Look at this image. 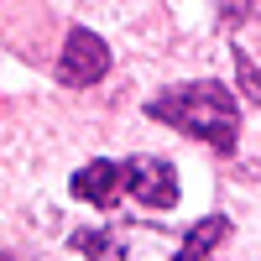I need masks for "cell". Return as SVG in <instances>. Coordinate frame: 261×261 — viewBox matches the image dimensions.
Wrapping results in <instances>:
<instances>
[{"label": "cell", "instance_id": "3", "mask_svg": "<svg viewBox=\"0 0 261 261\" xmlns=\"http://www.w3.org/2000/svg\"><path fill=\"white\" fill-rule=\"evenodd\" d=\"M120 193H130L146 209H172L178 204V172L162 157H125L120 162Z\"/></svg>", "mask_w": 261, "mask_h": 261}, {"label": "cell", "instance_id": "7", "mask_svg": "<svg viewBox=\"0 0 261 261\" xmlns=\"http://www.w3.org/2000/svg\"><path fill=\"white\" fill-rule=\"evenodd\" d=\"M235 79H241V89H246V99L261 110V68L246 58V53H235Z\"/></svg>", "mask_w": 261, "mask_h": 261}, {"label": "cell", "instance_id": "4", "mask_svg": "<svg viewBox=\"0 0 261 261\" xmlns=\"http://www.w3.org/2000/svg\"><path fill=\"white\" fill-rule=\"evenodd\" d=\"M73 199H84V204H94V209H110L115 199H120V162H105V157H94V162H84L79 172H73Z\"/></svg>", "mask_w": 261, "mask_h": 261}, {"label": "cell", "instance_id": "6", "mask_svg": "<svg viewBox=\"0 0 261 261\" xmlns=\"http://www.w3.org/2000/svg\"><path fill=\"white\" fill-rule=\"evenodd\" d=\"M73 251H84V261H120L125 256V241L110 230H79L73 235Z\"/></svg>", "mask_w": 261, "mask_h": 261}, {"label": "cell", "instance_id": "8", "mask_svg": "<svg viewBox=\"0 0 261 261\" xmlns=\"http://www.w3.org/2000/svg\"><path fill=\"white\" fill-rule=\"evenodd\" d=\"M246 11H251V0H225V21H230V27L246 21Z\"/></svg>", "mask_w": 261, "mask_h": 261}, {"label": "cell", "instance_id": "1", "mask_svg": "<svg viewBox=\"0 0 261 261\" xmlns=\"http://www.w3.org/2000/svg\"><path fill=\"white\" fill-rule=\"evenodd\" d=\"M146 115L193 136V141H204V146H214V151H235V141H241V105L214 79L162 89L157 99H146Z\"/></svg>", "mask_w": 261, "mask_h": 261}, {"label": "cell", "instance_id": "2", "mask_svg": "<svg viewBox=\"0 0 261 261\" xmlns=\"http://www.w3.org/2000/svg\"><path fill=\"white\" fill-rule=\"evenodd\" d=\"M105 73H110V47H105V37L89 32V27H73L68 42H63V53H58V84L63 89H94Z\"/></svg>", "mask_w": 261, "mask_h": 261}, {"label": "cell", "instance_id": "5", "mask_svg": "<svg viewBox=\"0 0 261 261\" xmlns=\"http://www.w3.org/2000/svg\"><path fill=\"white\" fill-rule=\"evenodd\" d=\"M225 241H230V220H225V214H209V220H199V225L183 235L178 261H214Z\"/></svg>", "mask_w": 261, "mask_h": 261}]
</instances>
